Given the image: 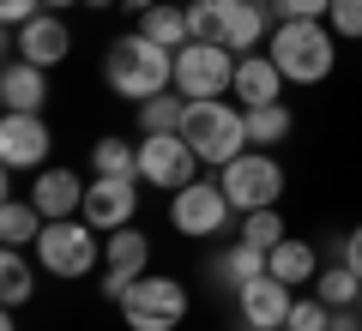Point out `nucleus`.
I'll list each match as a JSON object with an SVG mask.
<instances>
[{"mask_svg": "<svg viewBox=\"0 0 362 331\" xmlns=\"http://www.w3.org/2000/svg\"><path fill=\"white\" fill-rule=\"evenodd\" d=\"M121 6H133V13H145V6H157V0H121Z\"/></svg>", "mask_w": 362, "mask_h": 331, "instance_id": "nucleus-37", "label": "nucleus"}, {"mask_svg": "<svg viewBox=\"0 0 362 331\" xmlns=\"http://www.w3.org/2000/svg\"><path fill=\"white\" fill-rule=\"evenodd\" d=\"M235 61L242 54L223 42H187V49H175V90L181 97H223L235 85Z\"/></svg>", "mask_w": 362, "mask_h": 331, "instance_id": "nucleus-8", "label": "nucleus"}, {"mask_svg": "<svg viewBox=\"0 0 362 331\" xmlns=\"http://www.w3.org/2000/svg\"><path fill=\"white\" fill-rule=\"evenodd\" d=\"M0 102L13 109V115H42V102H49V66H30V61H6L0 66Z\"/></svg>", "mask_w": 362, "mask_h": 331, "instance_id": "nucleus-17", "label": "nucleus"}, {"mask_svg": "<svg viewBox=\"0 0 362 331\" xmlns=\"http://www.w3.org/2000/svg\"><path fill=\"white\" fill-rule=\"evenodd\" d=\"M181 139L199 151V163H235L247 151V109H230L223 97H187V115H181Z\"/></svg>", "mask_w": 362, "mask_h": 331, "instance_id": "nucleus-3", "label": "nucleus"}, {"mask_svg": "<svg viewBox=\"0 0 362 331\" xmlns=\"http://www.w3.org/2000/svg\"><path fill=\"white\" fill-rule=\"evenodd\" d=\"M242 331H247V325H242Z\"/></svg>", "mask_w": 362, "mask_h": 331, "instance_id": "nucleus-41", "label": "nucleus"}, {"mask_svg": "<svg viewBox=\"0 0 362 331\" xmlns=\"http://www.w3.org/2000/svg\"><path fill=\"white\" fill-rule=\"evenodd\" d=\"M42 223H49V217H42L30 199H18V193L0 205V241H6V247H37Z\"/></svg>", "mask_w": 362, "mask_h": 331, "instance_id": "nucleus-21", "label": "nucleus"}, {"mask_svg": "<svg viewBox=\"0 0 362 331\" xmlns=\"http://www.w3.org/2000/svg\"><path fill=\"white\" fill-rule=\"evenodd\" d=\"M338 259H344V265H350V271L362 277V223H356V229L344 235V241H338Z\"/></svg>", "mask_w": 362, "mask_h": 331, "instance_id": "nucleus-34", "label": "nucleus"}, {"mask_svg": "<svg viewBox=\"0 0 362 331\" xmlns=\"http://www.w3.org/2000/svg\"><path fill=\"white\" fill-rule=\"evenodd\" d=\"M218 6H223L218 42H223V49H235V54H259L272 42V30L284 25L272 0H218Z\"/></svg>", "mask_w": 362, "mask_h": 331, "instance_id": "nucleus-10", "label": "nucleus"}, {"mask_svg": "<svg viewBox=\"0 0 362 331\" xmlns=\"http://www.w3.org/2000/svg\"><path fill=\"white\" fill-rule=\"evenodd\" d=\"M314 295H320L326 307H356V301H362V277L338 259V265H326L320 277H314Z\"/></svg>", "mask_w": 362, "mask_h": 331, "instance_id": "nucleus-26", "label": "nucleus"}, {"mask_svg": "<svg viewBox=\"0 0 362 331\" xmlns=\"http://www.w3.org/2000/svg\"><path fill=\"white\" fill-rule=\"evenodd\" d=\"M139 181L163 187V193H181L187 181H199V151L181 133H145L139 139Z\"/></svg>", "mask_w": 362, "mask_h": 331, "instance_id": "nucleus-9", "label": "nucleus"}, {"mask_svg": "<svg viewBox=\"0 0 362 331\" xmlns=\"http://www.w3.org/2000/svg\"><path fill=\"white\" fill-rule=\"evenodd\" d=\"M356 307H362V301H356Z\"/></svg>", "mask_w": 362, "mask_h": 331, "instance_id": "nucleus-40", "label": "nucleus"}, {"mask_svg": "<svg viewBox=\"0 0 362 331\" xmlns=\"http://www.w3.org/2000/svg\"><path fill=\"white\" fill-rule=\"evenodd\" d=\"M218 18H223L218 0H187V37L194 42H218Z\"/></svg>", "mask_w": 362, "mask_h": 331, "instance_id": "nucleus-29", "label": "nucleus"}, {"mask_svg": "<svg viewBox=\"0 0 362 331\" xmlns=\"http://www.w3.org/2000/svg\"><path fill=\"white\" fill-rule=\"evenodd\" d=\"M266 271H272L278 283H290V289H302V283L320 277V253H314L308 241H290V235H284V241L266 253Z\"/></svg>", "mask_w": 362, "mask_h": 331, "instance_id": "nucleus-19", "label": "nucleus"}, {"mask_svg": "<svg viewBox=\"0 0 362 331\" xmlns=\"http://www.w3.org/2000/svg\"><path fill=\"white\" fill-rule=\"evenodd\" d=\"M175 6H187V0H175Z\"/></svg>", "mask_w": 362, "mask_h": 331, "instance_id": "nucleus-39", "label": "nucleus"}, {"mask_svg": "<svg viewBox=\"0 0 362 331\" xmlns=\"http://www.w3.org/2000/svg\"><path fill=\"white\" fill-rule=\"evenodd\" d=\"M290 307H296V295H290V283L272 277V271L235 289V313H242L247 331H284L290 325Z\"/></svg>", "mask_w": 362, "mask_h": 331, "instance_id": "nucleus-14", "label": "nucleus"}, {"mask_svg": "<svg viewBox=\"0 0 362 331\" xmlns=\"http://www.w3.org/2000/svg\"><path fill=\"white\" fill-rule=\"evenodd\" d=\"M242 241H254V247H278L284 241V211H278V205H266V211H247L242 217Z\"/></svg>", "mask_w": 362, "mask_h": 331, "instance_id": "nucleus-28", "label": "nucleus"}, {"mask_svg": "<svg viewBox=\"0 0 362 331\" xmlns=\"http://www.w3.org/2000/svg\"><path fill=\"white\" fill-rule=\"evenodd\" d=\"M326 325H332V307H326L320 295H302V301L290 307V325L284 331H326Z\"/></svg>", "mask_w": 362, "mask_h": 331, "instance_id": "nucleus-30", "label": "nucleus"}, {"mask_svg": "<svg viewBox=\"0 0 362 331\" xmlns=\"http://www.w3.org/2000/svg\"><path fill=\"white\" fill-rule=\"evenodd\" d=\"M326 25H332L338 37H362V0H332Z\"/></svg>", "mask_w": 362, "mask_h": 331, "instance_id": "nucleus-31", "label": "nucleus"}, {"mask_svg": "<svg viewBox=\"0 0 362 331\" xmlns=\"http://www.w3.org/2000/svg\"><path fill=\"white\" fill-rule=\"evenodd\" d=\"M103 229H90L85 217H61V223H42L37 235V265L49 271V277H90V271L103 265V241H97Z\"/></svg>", "mask_w": 362, "mask_h": 331, "instance_id": "nucleus-4", "label": "nucleus"}, {"mask_svg": "<svg viewBox=\"0 0 362 331\" xmlns=\"http://www.w3.org/2000/svg\"><path fill=\"white\" fill-rule=\"evenodd\" d=\"M326 331H362V307H332V325Z\"/></svg>", "mask_w": 362, "mask_h": 331, "instance_id": "nucleus-35", "label": "nucleus"}, {"mask_svg": "<svg viewBox=\"0 0 362 331\" xmlns=\"http://www.w3.org/2000/svg\"><path fill=\"white\" fill-rule=\"evenodd\" d=\"M145 265H151V241H145L133 223H127V229H115L103 241V295H109V301H121V295L145 277Z\"/></svg>", "mask_w": 362, "mask_h": 331, "instance_id": "nucleus-13", "label": "nucleus"}, {"mask_svg": "<svg viewBox=\"0 0 362 331\" xmlns=\"http://www.w3.org/2000/svg\"><path fill=\"white\" fill-rule=\"evenodd\" d=\"M284 85L290 78L278 73V61H272V54H242V61H235V102H242V109H259V102H284Z\"/></svg>", "mask_w": 362, "mask_h": 331, "instance_id": "nucleus-18", "label": "nucleus"}, {"mask_svg": "<svg viewBox=\"0 0 362 331\" xmlns=\"http://www.w3.org/2000/svg\"><path fill=\"white\" fill-rule=\"evenodd\" d=\"M66 6H85V0H42V13H66Z\"/></svg>", "mask_w": 362, "mask_h": 331, "instance_id": "nucleus-36", "label": "nucleus"}, {"mask_svg": "<svg viewBox=\"0 0 362 331\" xmlns=\"http://www.w3.org/2000/svg\"><path fill=\"white\" fill-rule=\"evenodd\" d=\"M266 54L278 61V73H284L290 85H320L338 66V30L326 25V18H284V25L272 30Z\"/></svg>", "mask_w": 362, "mask_h": 331, "instance_id": "nucleus-2", "label": "nucleus"}, {"mask_svg": "<svg viewBox=\"0 0 362 331\" xmlns=\"http://www.w3.org/2000/svg\"><path fill=\"white\" fill-rule=\"evenodd\" d=\"M133 211H139V181H121V175H90V187H85V223L90 229H103V235H115V229H127L133 223Z\"/></svg>", "mask_w": 362, "mask_h": 331, "instance_id": "nucleus-11", "label": "nucleus"}, {"mask_svg": "<svg viewBox=\"0 0 362 331\" xmlns=\"http://www.w3.org/2000/svg\"><path fill=\"white\" fill-rule=\"evenodd\" d=\"M115 307H121V319H127V331H175L181 319H187V289H181L175 277H151V271H145Z\"/></svg>", "mask_w": 362, "mask_h": 331, "instance_id": "nucleus-5", "label": "nucleus"}, {"mask_svg": "<svg viewBox=\"0 0 362 331\" xmlns=\"http://www.w3.org/2000/svg\"><path fill=\"white\" fill-rule=\"evenodd\" d=\"M103 78L115 97H127L133 109H139L145 97H163V90H175V49H163V42H151L145 30H127V37L109 42L103 54Z\"/></svg>", "mask_w": 362, "mask_h": 331, "instance_id": "nucleus-1", "label": "nucleus"}, {"mask_svg": "<svg viewBox=\"0 0 362 331\" xmlns=\"http://www.w3.org/2000/svg\"><path fill=\"white\" fill-rule=\"evenodd\" d=\"M30 295H37V271L25 265V247H6V253H0V301L25 307Z\"/></svg>", "mask_w": 362, "mask_h": 331, "instance_id": "nucleus-23", "label": "nucleus"}, {"mask_svg": "<svg viewBox=\"0 0 362 331\" xmlns=\"http://www.w3.org/2000/svg\"><path fill=\"white\" fill-rule=\"evenodd\" d=\"M230 217H235L230 193L211 187V181H187L181 193H169V223H175L187 241H211V235H223V229H230Z\"/></svg>", "mask_w": 362, "mask_h": 331, "instance_id": "nucleus-7", "label": "nucleus"}, {"mask_svg": "<svg viewBox=\"0 0 362 331\" xmlns=\"http://www.w3.org/2000/svg\"><path fill=\"white\" fill-rule=\"evenodd\" d=\"M49 151H54V133L42 115H0V163L6 169H49Z\"/></svg>", "mask_w": 362, "mask_h": 331, "instance_id": "nucleus-12", "label": "nucleus"}, {"mask_svg": "<svg viewBox=\"0 0 362 331\" xmlns=\"http://www.w3.org/2000/svg\"><path fill=\"white\" fill-rule=\"evenodd\" d=\"M290 127H296V115H290L284 102H259V109H247V139H254V145H284Z\"/></svg>", "mask_w": 362, "mask_h": 331, "instance_id": "nucleus-25", "label": "nucleus"}, {"mask_svg": "<svg viewBox=\"0 0 362 331\" xmlns=\"http://www.w3.org/2000/svg\"><path fill=\"white\" fill-rule=\"evenodd\" d=\"M85 187H90V181H78L73 169H37L30 205H37L49 223H61V217H78V211H85Z\"/></svg>", "mask_w": 362, "mask_h": 331, "instance_id": "nucleus-16", "label": "nucleus"}, {"mask_svg": "<svg viewBox=\"0 0 362 331\" xmlns=\"http://www.w3.org/2000/svg\"><path fill=\"white\" fill-rule=\"evenodd\" d=\"M90 175L139 181V145H133V139H97V145H90Z\"/></svg>", "mask_w": 362, "mask_h": 331, "instance_id": "nucleus-22", "label": "nucleus"}, {"mask_svg": "<svg viewBox=\"0 0 362 331\" xmlns=\"http://www.w3.org/2000/svg\"><path fill=\"white\" fill-rule=\"evenodd\" d=\"M139 30L151 42H163V49H187V6H175V0H157V6H145L139 13Z\"/></svg>", "mask_w": 362, "mask_h": 331, "instance_id": "nucleus-20", "label": "nucleus"}, {"mask_svg": "<svg viewBox=\"0 0 362 331\" xmlns=\"http://www.w3.org/2000/svg\"><path fill=\"white\" fill-rule=\"evenodd\" d=\"M218 271H223V283H254V277H266V247H254V241H235L230 253L218 259Z\"/></svg>", "mask_w": 362, "mask_h": 331, "instance_id": "nucleus-27", "label": "nucleus"}, {"mask_svg": "<svg viewBox=\"0 0 362 331\" xmlns=\"http://www.w3.org/2000/svg\"><path fill=\"white\" fill-rule=\"evenodd\" d=\"M278 18H326L332 13V0H272Z\"/></svg>", "mask_w": 362, "mask_h": 331, "instance_id": "nucleus-32", "label": "nucleus"}, {"mask_svg": "<svg viewBox=\"0 0 362 331\" xmlns=\"http://www.w3.org/2000/svg\"><path fill=\"white\" fill-rule=\"evenodd\" d=\"M181 115H187V97H181V90L145 97L139 102V139H145V133H181Z\"/></svg>", "mask_w": 362, "mask_h": 331, "instance_id": "nucleus-24", "label": "nucleus"}, {"mask_svg": "<svg viewBox=\"0 0 362 331\" xmlns=\"http://www.w3.org/2000/svg\"><path fill=\"white\" fill-rule=\"evenodd\" d=\"M223 193H230L235 211H266V205H278V193H284V163L266 151H242L235 163H223Z\"/></svg>", "mask_w": 362, "mask_h": 331, "instance_id": "nucleus-6", "label": "nucleus"}, {"mask_svg": "<svg viewBox=\"0 0 362 331\" xmlns=\"http://www.w3.org/2000/svg\"><path fill=\"white\" fill-rule=\"evenodd\" d=\"M42 13V0H0V18H6V25H30V18H37Z\"/></svg>", "mask_w": 362, "mask_h": 331, "instance_id": "nucleus-33", "label": "nucleus"}, {"mask_svg": "<svg viewBox=\"0 0 362 331\" xmlns=\"http://www.w3.org/2000/svg\"><path fill=\"white\" fill-rule=\"evenodd\" d=\"M85 6H97V13H103V6H121V0H85Z\"/></svg>", "mask_w": 362, "mask_h": 331, "instance_id": "nucleus-38", "label": "nucleus"}, {"mask_svg": "<svg viewBox=\"0 0 362 331\" xmlns=\"http://www.w3.org/2000/svg\"><path fill=\"white\" fill-rule=\"evenodd\" d=\"M66 49H73V30H66L61 13H37L30 25L13 30V54H18V61H30V66H61Z\"/></svg>", "mask_w": 362, "mask_h": 331, "instance_id": "nucleus-15", "label": "nucleus"}]
</instances>
